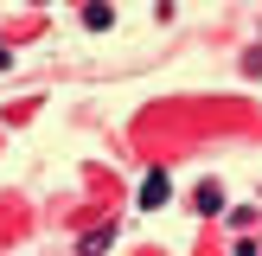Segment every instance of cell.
I'll return each mask as SVG.
<instances>
[{"label": "cell", "mask_w": 262, "mask_h": 256, "mask_svg": "<svg viewBox=\"0 0 262 256\" xmlns=\"http://www.w3.org/2000/svg\"><path fill=\"white\" fill-rule=\"evenodd\" d=\"M166 199H173V179H166V173H147V179H141V205H147V211H160Z\"/></svg>", "instance_id": "6da1fadb"}, {"label": "cell", "mask_w": 262, "mask_h": 256, "mask_svg": "<svg viewBox=\"0 0 262 256\" xmlns=\"http://www.w3.org/2000/svg\"><path fill=\"white\" fill-rule=\"evenodd\" d=\"M109 243H115V224H96V230H90L83 243H77V256H102Z\"/></svg>", "instance_id": "7a4b0ae2"}, {"label": "cell", "mask_w": 262, "mask_h": 256, "mask_svg": "<svg viewBox=\"0 0 262 256\" xmlns=\"http://www.w3.org/2000/svg\"><path fill=\"white\" fill-rule=\"evenodd\" d=\"M192 205H199V211H205V218H217V211H224V192H217V186H211V179H205V186H199V192H192Z\"/></svg>", "instance_id": "3957f363"}, {"label": "cell", "mask_w": 262, "mask_h": 256, "mask_svg": "<svg viewBox=\"0 0 262 256\" xmlns=\"http://www.w3.org/2000/svg\"><path fill=\"white\" fill-rule=\"evenodd\" d=\"M83 26H90V32H102V26H115V13H109V7H90V13H83Z\"/></svg>", "instance_id": "277c9868"}, {"label": "cell", "mask_w": 262, "mask_h": 256, "mask_svg": "<svg viewBox=\"0 0 262 256\" xmlns=\"http://www.w3.org/2000/svg\"><path fill=\"white\" fill-rule=\"evenodd\" d=\"M0 71H7V45H0Z\"/></svg>", "instance_id": "5b68a950"}]
</instances>
